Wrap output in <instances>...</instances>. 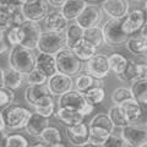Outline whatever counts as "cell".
I'll use <instances>...</instances> for the list:
<instances>
[{
  "mask_svg": "<svg viewBox=\"0 0 147 147\" xmlns=\"http://www.w3.org/2000/svg\"><path fill=\"white\" fill-rule=\"evenodd\" d=\"M64 37H65V48L72 49L84 38V30L75 22H72L69 24L66 30L64 31Z\"/></svg>",
  "mask_w": 147,
  "mask_h": 147,
  "instance_id": "obj_24",
  "label": "cell"
},
{
  "mask_svg": "<svg viewBox=\"0 0 147 147\" xmlns=\"http://www.w3.org/2000/svg\"><path fill=\"white\" fill-rule=\"evenodd\" d=\"M146 57H136V59H127L126 67L120 75H117L118 80L124 84H130L137 79H147Z\"/></svg>",
  "mask_w": 147,
  "mask_h": 147,
  "instance_id": "obj_6",
  "label": "cell"
},
{
  "mask_svg": "<svg viewBox=\"0 0 147 147\" xmlns=\"http://www.w3.org/2000/svg\"><path fill=\"white\" fill-rule=\"evenodd\" d=\"M137 147H147V144H142V145H140V146H137Z\"/></svg>",
  "mask_w": 147,
  "mask_h": 147,
  "instance_id": "obj_57",
  "label": "cell"
},
{
  "mask_svg": "<svg viewBox=\"0 0 147 147\" xmlns=\"http://www.w3.org/2000/svg\"><path fill=\"white\" fill-rule=\"evenodd\" d=\"M49 147H69V146L65 145V144H63V142H59V144H55V145L49 146Z\"/></svg>",
  "mask_w": 147,
  "mask_h": 147,
  "instance_id": "obj_53",
  "label": "cell"
},
{
  "mask_svg": "<svg viewBox=\"0 0 147 147\" xmlns=\"http://www.w3.org/2000/svg\"><path fill=\"white\" fill-rule=\"evenodd\" d=\"M71 50L80 61H88L93 55L97 54V48H94L92 44H90L84 39L80 40Z\"/></svg>",
  "mask_w": 147,
  "mask_h": 147,
  "instance_id": "obj_30",
  "label": "cell"
},
{
  "mask_svg": "<svg viewBox=\"0 0 147 147\" xmlns=\"http://www.w3.org/2000/svg\"><path fill=\"white\" fill-rule=\"evenodd\" d=\"M6 137H7V134L5 131H0V147H5Z\"/></svg>",
  "mask_w": 147,
  "mask_h": 147,
  "instance_id": "obj_49",
  "label": "cell"
},
{
  "mask_svg": "<svg viewBox=\"0 0 147 147\" xmlns=\"http://www.w3.org/2000/svg\"><path fill=\"white\" fill-rule=\"evenodd\" d=\"M21 6L20 0H0V12L4 13H12L18 10Z\"/></svg>",
  "mask_w": 147,
  "mask_h": 147,
  "instance_id": "obj_43",
  "label": "cell"
},
{
  "mask_svg": "<svg viewBox=\"0 0 147 147\" xmlns=\"http://www.w3.org/2000/svg\"><path fill=\"white\" fill-rule=\"evenodd\" d=\"M146 25V12L145 10L135 9L132 11H129L127 15L121 21V30L124 33L129 37L135 36L140 32V30Z\"/></svg>",
  "mask_w": 147,
  "mask_h": 147,
  "instance_id": "obj_10",
  "label": "cell"
},
{
  "mask_svg": "<svg viewBox=\"0 0 147 147\" xmlns=\"http://www.w3.org/2000/svg\"><path fill=\"white\" fill-rule=\"evenodd\" d=\"M107 115L110 119V121H112L114 127L121 129L123 126L127 125V121L125 120V118H124L121 110H120V108H119V105H112V107L108 109Z\"/></svg>",
  "mask_w": 147,
  "mask_h": 147,
  "instance_id": "obj_36",
  "label": "cell"
},
{
  "mask_svg": "<svg viewBox=\"0 0 147 147\" xmlns=\"http://www.w3.org/2000/svg\"><path fill=\"white\" fill-rule=\"evenodd\" d=\"M45 1H47L48 5L53 6L54 9H60L66 0H45Z\"/></svg>",
  "mask_w": 147,
  "mask_h": 147,
  "instance_id": "obj_47",
  "label": "cell"
},
{
  "mask_svg": "<svg viewBox=\"0 0 147 147\" xmlns=\"http://www.w3.org/2000/svg\"><path fill=\"white\" fill-rule=\"evenodd\" d=\"M44 27L45 31L48 32H59V33H64L69 25V21L61 15L59 10H53L47 13L44 17Z\"/></svg>",
  "mask_w": 147,
  "mask_h": 147,
  "instance_id": "obj_16",
  "label": "cell"
},
{
  "mask_svg": "<svg viewBox=\"0 0 147 147\" xmlns=\"http://www.w3.org/2000/svg\"><path fill=\"white\" fill-rule=\"evenodd\" d=\"M25 76L21 75L20 72H17L12 69L7 67L4 69V77H3V87H5L7 90L15 91L18 90L24 84Z\"/></svg>",
  "mask_w": 147,
  "mask_h": 147,
  "instance_id": "obj_26",
  "label": "cell"
},
{
  "mask_svg": "<svg viewBox=\"0 0 147 147\" xmlns=\"http://www.w3.org/2000/svg\"><path fill=\"white\" fill-rule=\"evenodd\" d=\"M5 39L6 43L11 47L20 45L21 40V33H20V27H11L5 32Z\"/></svg>",
  "mask_w": 147,
  "mask_h": 147,
  "instance_id": "obj_41",
  "label": "cell"
},
{
  "mask_svg": "<svg viewBox=\"0 0 147 147\" xmlns=\"http://www.w3.org/2000/svg\"><path fill=\"white\" fill-rule=\"evenodd\" d=\"M131 1H134V3H141L142 0H131Z\"/></svg>",
  "mask_w": 147,
  "mask_h": 147,
  "instance_id": "obj_58",
  "label": "cell"
},
{
  "mask_svg": "<svg viewBox=\"0 0 147 147\" xmlns=\"http://www.w3.org/2000/svg\"><path fill=\"white\" fill-rule=\"evenodd\" d=\"M15 100V93L11 90H7L5 87H1L0 88V109H4L9 107L10 104L13 103Z\"/></svg>",
  "mask_w": 147,
  "mask_h": 147,
  "instance_id": "obj_42",
  "label": "cell"
},
{
  "mask_svg": "<svg viewBox=\"0 0 147 147\" xmlns=\"http://www.w3.org/2000/svg\"><path fill=\"white\" fill-rule=\"evenodd\" d=\"M30 147H48L45 144H43V142H36V144H33V145H31Z\"/></svg>",
  "mask_w": 147,
  "mask_h": 147,
  "instance_id": "obj_51",
  "label": "cell"
},
{
  "mask_svg": "<svg viewBox=\"0 0 147 147\" xmlns=\"http://www.w3.org/2000/svg\"><path fill=\"white\" fill-rule=\"evenodd\" d=\"M5 147H30V141L25 135L18 132L7 134Z\"/></svg>",
  "mask_w": 147,
  "mask_h": 147,
  "instance_id": "obj_38",
  "label": "cell"
},
{
  "mask_svg": "<svg viewBox=\"0 0 147 147\" xmlns=\"http://www.w3.org/2000/svg\"><path fill=\"white\" fill-rule=\"evenodd\" d=\"M94 80L91 75L88 74H79L76 77H75V81H74V87L76 91L81 92V93H85L86 91H88L92 87H94Z\"/></svg>",
  "mask_w": 147,
  "mask_h": 147,
  "instance_id": "obj_34",
  "label": "cell"
},
{
  "mask_svg": "<svg viewBox=\"0 0 147 147\" xmlns=\"http://www.w3.org/2000/svg\"><path fill=\"white\" fill-rule=\"evenodd\" d=\"M47 77H45L39 70L34 67L30 74L26 75V82L28 86H38V85H45L47 84Z\"/></svg>",
  "mask_w": 147,
  "mask_h": 147,
  "instance_id": "obj_40",
  "label": "cell"
},
{
  "mask_svg": "<svg viewBox=\"0 0 147 147\" xmlns=\"http://www.w3.org/2000/svg\"><path fill=\"white\" fill-rule=\"evenodd\" d=\"M12 27L11 24V13H4V12H0V31L3 32H6L9 28Z\"/></svg>",
  "mask_w": 147,
  "mask_h": 147,
  "instance_id": "obj_45",
  "label": "cell"
},
{
  "mask_svg": "<svg viewBox=\"0 0 147 147\" xmlns=\"http://www.w3.org/2000/svg\"><path fill=\"white\" fill-rule=\"evenodd\" d=\"M87 1H91L92 4H94V5H96L97 3H103L104 0H86V3H87Z\"/></svg>",
  "mask_w": 147,
  "mask_h": 147,
  "instance_id": "obj_54",
  "label": "cell"
},
{
  "mask_svg": "<svg viewBox=\"0 0 147 147\" xmlns=\"http://www.w3.org/2000/svg\"><path fill=\"white\" fill-rule=\"evenodd\" d=\"M110 99L113 102V105H120L121 103L126 102V100L132 99V96L129 87H118V88H115L112 92Z\"/></svg>",
  "mask_w": 147,
  "mask_h": 147,
  "instance_id": "obj_37",
  "label": "cell"
},
{
  "mask_svg": "<svg viewBox=\"0 0 147 147\" xmlns=\"http://www.w3.org/2000/svg\"><path fill=\"white\" fill-rule=\"evenodd\" d=\"M48 126H49L48 118H44L37 113H31L28 121H27L25 126V131L32 137H39L43 130Z\"/></svg>",
  "mask_w": 147,
  "mask_h": 147,
  "instance_id": "obj_19",
  "label": "cell"
},
{
  "mask_svg": "<svg viewBox=\"0 0 147 147\" xmlns=\"http://www.w3.org/2000/svg\"><path fill=\"white\" fill-rule=\"evenodd\" d=\"M20 10L26 21H33L39 24L49 12V5L45 0H32V1L21 4Z\"/></svg>",
  "mask_w": 147,
  "mask_h": 147,
  "instance_id": "obj_8",
  "label": "cell"
},
{
  "mask_svg": "<svg viewBox=\"0 0 147 147\" xmlns=\"http://www.w3.org/2000/svg\"><path fill=\"white\" fill-rule=\"evenodd\" d=\"M102 16L103 12L98 5H94V4L88 5L87 4L84 7V10L80 12V15L74 20V22L79 25L82 30H87L91 27L98 26V24L102 21Z\"/></svg>",
  "mask_w": 147,
  "mask_h": 147,
  "instance_id": "obj_11",
  "label": "cell"
},
{
  "mask_svg": "<svg viewBox=\"0 0 147 147\" xmlns=\"http://www.w3.org/2000/svg\"><path fill=\"white\" fill-rule=\"evenodd\" d=\"M3 77H4V69L0 66V88L3 87Z\"/></svg>",
  "mask_w": 147,
  "mask_h": 147,
  "instance_id": "obj_52",
  "label": "cell"
},
{
  "mask_svg": "<svg viewBox=\"0 0 147 147\" xmlns=\"http://www.w3.org/2000/svg\"><path fill=\"white\" fill-rule=\"evenodd\" d=\"M9 50V44L6 43V39H5V32L0 31V55L6 53Z\"/></svg>",
  "mask_w": 147,
  "mask_h": 147,
  "instance_id": "obj_46",
  "label": "cell"
},
{
  "mask_svg": "<svg viewBox=\"0 0 147 147\" xmlns=\"http://www.w3.org/2000/svg\"><path fill=\"white\" fill-rule=\"evenodd\" d=\"M119 108H120L127 124L139 123V120L142 117V105L137 103L135 99H130L121 103L119 105Z\"/></svg>",
  "mask_w": 147,
  "mask_h": 147,
  "instance_id": "obj_20",
  "label": "cell"
},
{
  "mask_svg": "<svg viewBox=\"0 0 147 147\" xmlns=\"http://www.w3.org/2000/svg\"><path fill=\"white\" fill-rule=\"evenodd\" d=\"M109 18L121 20L130 11V1L129 0H104L99 6Z\"/></svg>",
  "mask_w": 147,
  "mask_h": 147,
  "instance_id": "obj_14",
  "label": "cell"
},
{
  "mask_svg": "<svg viewBox=\"0 0 147 147\" xmlns=\"http://www.w3.org/2000/svg\"><path fill=\"white\" fill-rule=\"evenodd\" d=\"M33 108L34 113L49 119L55 113V103L53 100V97L52 96H44V97L39 98L34 103Z\"/></svg>",
  "mask_w": 147,
  "mask_h": 147,
  "instance_id": "obj_28",
  "label": "cell"
},
{
  "mask_svg": "<svg viewBox=\"0 0 147 147\" xmlns=\"http://www.w3.org/2000/svg\"><path fill=\"white\" fill-rule=\"evenodd\" d=\"M47 88L49 91V94L52 97H60L64 93L74 90V79L61 74H55V75L50 76L47 80Z\"/></svg>",
  "mask_w": 147,
  "mask_h": 147,
  "instance_id": "obj_13",
  "label": "cell"
},
{
  "mask_svg": "<svg viewBox=\"0 0 147 147\" xmlns=\"http://www.w3.org/2000/svg\"><path fill=\"white\" fill-rule=\"evenodd\" d=\"M127 64V58L124 57L120 53H112L108 55V65H109V71H112L113 74L120 75L124 71V69L126 67Z\"/></svg>",
  "mask_w": 147,
  "mask_h": 147,
  "instance_id": "obj_32",
  "label": "cell"
},
{
  "mask_svg": "<svg viewBox=\"0 0 147 147\" xmlns=\"http://www.w3.org/2000/svg\"><path fill=\"white\" fill-rule=\"evenodd\" d=\"M28 1H32V0H20L21 4H25V3H28Z\"/></svg>",
  "mask_w": 147,
  "mask_h": 147,
  "instance_id": "obj_56",
  "label": "cell"
},
{
  "mask_svg": "<svg viewBox=\"0 0 147 147\" xmlns=\"http://www.w3.org/2000/svg\"><path fill=\"white\" fill-rule=\"evenodd\" d=\"M64 48H65V37H64V33L42 31L38 39V44H37V49H38L39 53L55 55Z\"/></svg>",
  "mask_w": 147,
  "mask_h": 147,
  "instance_id": "obj_5",
  "label": "cell"
},
{
  "mask_svg": "<svg viewBox=\"0 0 147 147\" xmlns=\"http://www.w3.org/2000/svg\"><path fill=\"white\" fill-rule=\"evenodd\" d=\"M102 147H129V146L120 137V135L112 134L107 140H105V142L102 145Z\"/></svg>",
  "mask_w": 147,
  "mask_h": 147,
  "instance_id": "obj_44",
  "label": "cell"
},
{
  "mask_svg": "<svg viewBox=\"0 0 147 147\" xmlns=\"http://www.w3.org/2000/svg\"><path fill=\"white\" fill-rule=\"evenodd\" d=\"M88 144L94 145L97 147H102V145L105 142V140L112 135L108 130L103 127H99L97 125L88 124Z\"/></svg>",
  "mask_w": 147,
  "mask_h": 147,
  "instance_id": "obj_29",
  "label": "cell"
},
{
  "mask_svg": "<svg viewBox=\"0 0 147 147\" xmlns=\"http://www.w3.org/2000/svg\"><path fill=\"white\" fill-rule=\"evenodd\" d=\"M90 124H92V125H97L99 127H103L105 130H108L110 134H114V129L115 127L113 126V124L110 121V119L108 118V115L104 113H99L97 115H94L92 118V120L90 121Z\"/></svg>",
  "mask_w": 147,
  "mask_h": 147,
  "instance_id": "obj_39",
  "label": "cell"
},
{
  "mask_svg": "<svg viewBox=\"0 0 147 147\" xmlns=\"http://www.w3.org/2000/svg\"><path fill=\"white\" fill-rule=\"evenodd\" d=\"M39 139H40V142H43V144H45L49 147V146H53L55 144L61 142L63 137H61V132L58 127L49 125L48 127H45L42 134L39 135Z\"/></svg>",
  "mask_w": 147,
  "mask_h": 147,
  "instance_id": "obj_33",
  "label": "cell"
},
{
  "mask_svg": "<svg viewBox=\"0 0 147 147\" xmlns=\"http://www.w3.org/2000/svg\"><path fill=\"white\" fill-rule=\"evenodd\" d=\"M86 99L84 97V93L71 90L60 96L58 99V105L59 108H67V109H74V110H79L81 112V109L86 105Z\"/></svg>",
  "mask_w": 147,
  "mask_h": 147,
  "instance_id": "obj_15",
  "label": "cell"
},
{
  "mask_svg": "<svg viewBox=\"0 0 147 147\" xmlns=\"http://www.w3.org/2000/svg\"><path fill=\"white\" fill-rule=\"evenodd\" d=\"M129 90L131 92L132 99L146 107L147 104V79H137L129 84Z\"/></svg>",
  "mask_w": 147,
  "mask_h": 147,
  "instance_id": "obj_22",
  "label": "cell"
},
{
  "mask_svg": "<svg viewBox=\"0 0 147 147\" xmlns=\"http://www.w3.org/2000/svg\"><path fill=\"white\" fill-rule=\"evenodd\" d=\"M20 33H21L20 45L30 50L37 49L39 36L42 33V28H40V25L38 22L25 21L20 26Z\"/></svg>",
  "mask_w": 147,
  "mask_h": 147,
  "instance_id": "obj_9",
  "label": "cell"
},
{
  "mask_svg": "<svg viewBox=\"0 0 147 147\" xmlns=\"http://www.w3.org/2000/svg\"><path fill=\"white\" fill-rule=\"evenodd\" d=\"M86 42H88L92 44L94 48H102L105 45V40H104V36H103V31L100 26H94L91 28L84 30V38Z\"/></svg>",
  "mask_w": 147,
  "mask_h": 147,
  "instance_id": "obj_27",
  "label": "cell"
},
{
  "mask_svg": "<svg viewBox=\"0 0 147 147\" xmlns=\"http://www.w3.org/2000/svg\"><path fill=\"white\" fill-rule=\"evenodd\" d=\"M9 67L26 76L34 69L36 57L32 50L24 48L22 45L11 47L9 52Z\"/></svg>",
  "mask_w": 147,
  "mask_h": 147,
  "instance_id": "obj_1",
  "label": "cell"
},
{
  "mask_svg": "<svg viewBox=\"0 0 147 147\" xmlns=\"http://www.w3.org/2000/svg\"><path fill=\"white\" fill-rule=\"evenodd\" d=\"M66 136L71 145L80 147L88 142V126L85 121L74 126H69L66 127Z\"/></svg>",
  "mask_w": 147,
  "mask_h": 147,
  "instance_id": "obj_17",
  "label": "cell"
},
{
  "mask_svg": "<svg viewBox=\"0 0 147 147\" xmlns=\"http://www.w3.org/2000/svg\"><path fill=\"white\" fill-rule=\"evenodd\" d=\"M54 114H55V118L66 127L77 125V124H80V123H84L85 118H86L79 110L67 109V108H59Z\"/></svg>",
  "mask_w": 147,
  "mask_h": 147,
  "instance_id": "obj_18",
  "label": "cell"
},
{
  "mask_svg": "<svg viewBox=\"0 0 147 147\" xmlns=\"http://www.w3.org/2000/svg\"><path fill=\"white\" fill-rule=\"evenodd\" d=\"M121 20H114V18H109L105 21V24L102 27L103 36L105 44L112 48H118L125 45L126 40L129 39V36L124 33L121 30Z\"/></svg>",
  "mask_w": 147,
  "mask_h": 147,
  "instance_id": "obj_4",
  "label": "cell"
},
{
  "mask_svg": "<svg viewBox=\"0 0 147 147\" xmlns=\"http://www.w3.org/2000/svg\"><path fill=\"white\" fill-rule=\"evenodd\" d=\"M120 130V137L126 142L129 147H137L142 144H146V124H127V125L123 126Z\"/></svg>",
  "mask_w": 147,
  "mask_h": 147,
  "instance_id": "obj_7",
  "label": "cell"
},
{
  "mask_svg": "<svg viewBox=\"0 0 147 147\" xmlns=\"http://www.w3.org/2000/svg\"><path fill=\"white\" fill-rule=\"evenodd\" d=\"M55 65H57V72L61 74L74 79L82 70V61L76 58V55L72 53L71 49L64 48L60 52H58L54 55Z\"/></svg>",
  "mask_w": 147,
  "mask_h": 147,
  "instance_id": "obj_3",
  "label": "cell"
},
{
  "mask_svg": "<svg viewBox=\"0 0 147 147\" xmlns=\"http://www.w3.org/2000/svg\"><path fill=\"white\" fill-rule=\"evenodd\" d=\"M34 67L42 72L47 79L55 75V74H57V65H55L54 55L44 54V53H39L38 55H36Z\"/></svg>",
  "mask_w": 147,
  "mask_h": 147,
  "instance_id": "obj_21",
  "label": "cell"
},
{
  "mask_svg": "<svg viewBox=\"0 0 147 147\" xmlns=\"http://www.w3.org/2000/svg\"><path fill=\"white\" fill-rule=\"evenodd\" d=\"M6 127H5V121H4V118L1 115V112H0V131H5Z\"/></svg>",
  "mask_w": 147,
  "mask_h": 147,
  "instance_id": "obj_50",
  "label": "cell"
},
{
  "mask_svg": "<svg viewBox=\"0 0 147 147\" xmlns=\"http://www.w3.org/2000/svg\"><path fill=\"white\" fill-rule=\"evenodd\" d=\"M1 115L4 118V121H5L6 130L17 131L21 129H25L31 115V110L21 104L12 103L1 110Z\"/></svg>",
  "mask_w": 147,
  "mask_h": 147,
  "instance_id": "obj_2",
  "label": "cell"
},
{
  "mask_svg": "<svg viewBox=\"0 0 147 147\" xmlns=\"http://www.w3.org/2000/svg\"><path fill=\"white\" fill-rule=\"evenodd\" d=\"M93 110H94V105H92L90 103H86L85 107L81 109V113L84 114L85 117H87V115H90V114L93 113Z\"/></svg>",
  "mask_w": 147,
  "mask_h": 147,
  "instance_id": "obj_48",
  "label": "cell"
},
{
  "mask_svg": "<svg viewBox=\"0 0 147 147\" xmlns=\"http://www.w3.org/2000/svg\"><path fill=\"white\" fill-rule=\"evenodd\" d=\"M80 147H97V146H94V145H91V144H85V145H82V146H80Z\"/></svg>",
  "mask_w": 147,
  "mask_h": 147,
  "instance_id": "obj_55",
  "label": "cell"
},
{
  "mask_svg": "<svg viewBox=\"0 0 147 147\" xmlns=\"http://www.w3.org/2000/svg\"><path fill=\"white\" fill-rule=\"evenodd\" d=\"M86 5V0H66L64 5L59 9V11L67 21H74L80 15V12L84 10Z\"/></svg>",
  "mask_w": 147,
  "mask_h": 147,
  "instance_id": "obj_23",
  "label": "cell"
},
{
  "mask_svg": "<svg viewBox=\"0 0 147 147\" xmlns=\"http://www.w3.org/2000/svg\"><path fill=\"white\" fill-rule=\"evenodd\" d=\"M84 97L87 103L92 105L102 103L105 98V91L104 87H92L88 91H86L84 93Z\"/></svg>",
  "mask_w": 147,
  "mask_h": 147,
  "instance_id": "obj_35",
  "label": "cell"
},
{
  "mask_svg": "<svg viewBox=\"0 0 147 147\" xmlns=\"http://www.w3.org/2000/svg\"><path fill=\"white\" fill-rule=\"evenodd\" d=\"M108 55L97 53L88 61H86V74L91 75L96 80H103L109 75Z\"/></svg>",
  "mask_w": 147,
  "mask_h": 147,
  "instance_id": "obj_12",
  "label": "cell"
},
{
  "mask_svg": "<svg viewBox=\"0 0 147 147\" xmlns=\"http://www.w3.org/2000/svg\"><path fill=\"white\" fill-rule=\"evenodd\" d=\"M24 96H25L26 102L33 107L34 103L39 98L44 97V96H50V94H49V91L47 88V86L45 85H38V86H27Z\"/></svg>",
  "mask_w": 147,
  "mask_h": 147,
  "instance_id": "obj_31",
  "label": "cell"
},
{
  "mask_svg": "<svg viewBox=\"0 0 147 147\" xmlns=\"http://www.w3.org/2000/svg\"><path fill=\"white\" fill-rule=\"evenodd\" d=\"M125 47L129 53H131L135 57H146L147 53V39L142 38L140 36L129 37L126 40Z\"/></svg>",
  "mask_w": 147,
  "mask_h": 147,
  "instance_id": "obj_25",
  "label": "cell"
}]
</instances>
